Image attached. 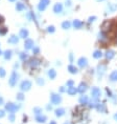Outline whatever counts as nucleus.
Segmentation results:
<instances>
[{"mask_svg":"<svg viewBox=\"0 0 117 124\" xmlns=\"http://www.w3.org/2000/svg\"><path fill=\"white\" fill-rule=\"evenodd\" d=\"M78 66H79V67L84 68V67H86V66H87V64H88V60L86 59V58L82 57V58H79V59H78Z\"/></svg>","mask_w":117,"mask_h":124,"instance_id":"nucleus-8","label":"nucleus"},{"mask_svg":"<svg viewBox=\"0 0 117 124\" xmlns=\"http://www.w3.org/2000/svg\"><path fill=\"white\" fill-rule=\"evenodd\" d=\"M60 91L63 93V92H65V88H64V87H61V89H60Z\"/></svg>","mask_w":117,"mask_h":124,"instance_id":"nucleus-46","label":"nucleus"},{"mask_svg":"<svg viewBox=\"0 0 117 124\" xmlns=\"http://www.w3.org/2000/svg\"><path fill=\"white\" fill-rule=\"evenodd\" d=\"M66 5H68V6H70V5H71V2H67V3H66Z\"/></svg>","mask_w":117,"mask_h":124,"instance_id":"nucleus-47","label":"nucleus"},{"mask_svg":"<svg viewBox=\"0 0 117 124\" xmlns=\"http://www.w3.org/2000/svg\"><path fill=\"white\" fill-rule=\"evenodd\" d=\"M47 120V118H46V116H44V115H38L36 117V121L37 122H39V123H44L45 121Z\"/></svg>","mask_w":117,"mask_h":124,"instance_id":"nucleus-11","label":"nucleus"},{"mask_svg":"<svg viewBox=\"0 0 117 124\" xmlns=\"http://www.w3.org/2000/svg\"><path fill=\"white\" fill-rule=\"evenodd\" d=\"M102 53L100 51H95L94 54H93V57L96 58V59H98V58H102Z\"/></svg>","mask_w":117,"mask_h":124,"instance_id":"nucleus-30","label":"nucleus"},{"mask_svg":"<svg viewBox=\"0 0 117 124\" xmlns=\"http://www.w3.org/2000/svg\"><path fill=\"white\" fill-rule=\"evenodd\" d=\"M9 1H10V2H15L16 0H9Z\"/></svg>","mask_w":117,"mask_h":124,"instance_id":"nucleus-50","label":"nucleus"},{"mask_svg":"<svg viewBox=\"0 0 117 124\" xmlns=\"http://www.w3.org/2000/svg\"><path fill=\"white\" fill-rule=\"evenodd\" d=\"M115 57V52L114 51H107V53H106V58H107L108 60H111L113 59V58Z\"/></svg>","mask_w":117,"mask_h":124,"instance_id":"nucleus-13","label":"nucleus"},{"mask_svg":"<svg viewBox=\"0 0 117 124\" xmlns=\"http://www.w3.org/2000/svg\"><path fill=\"white\" fill-rule=\"evenodd\" d=\"M37 82H38L39 85H44L45 84V81L43 80V78H38L37 79Z\"/></svg>","mask_w":117,"mask_h":124,"instance_id":"nucleus-33","label":"nucleus"},{"mask_svg":"<svg viewBox=\"0 0 117 124\" xmlns=\"http://www.w3.org/2000/svg\"><path fill=\"white\" fill-rule=\"evenodd\" d=\"M98 104V102H97V100L96 99H92L91 101H90V104H89V106L91 107H96V105Z\"/></svg>","mask_w":117,"mask_h":124,"instance_id":"nucleus-29","label":"nucleus"},{"mask_svg":"<svg viewBox=\"0 0 117 124\" xmlns=\"http://www.w3.org/2000/svg\"><path fill=\"white\" fill-rule=\"evenodd\" d=\"M95 19H96V17H95V16H92V17H90V18H89V20H88V22H89V23H91V22H93V21H94Z\"/></svg>","mask_w":117,"mask_h":124,"instance_id":"nucleus-39","label":"nucleus"},{"mask_svg":"<svg viewBox=\"0 0 117 124\" xmlns=\"http://www.w3.org/2000/svg\"><path fill=\"white\" fill-rule=\"evenodd\" d=\"M70 26H71V23L69 21H64L62 23V27L64 30H68V28H70Z\"/></svg>","mask_w":117,"mask_h":124,"instance_id":"nucleus-27","label":"nucleus"},{"mask_svg":"<svg viewBox=\"0 0 117 124\" xmlns=\"http://www.w3.org/2000/svg\"><path fill=\"white\" fill-rule=\"evenodd\" d=\"M63 11V5L61 3H57L54 6V12L55 13V14H58V13H61Z\"/></svg>","mask_w":117,"mask_h":124,"instance_id":"nucleus-12","label":"nucleus"},{"mask_svg":"<svg viewBox=\"0 0 117 124\" xmlns=\"http://www.w3.org/2000/svg\"><path fill=\"white\" fill-rule=\"evenodd\" d=\"M50 3L49 0H40V3L38 5V10L40 12H42V11H44L45 9L47 7V5Z\"/></svg>","mask_w":117,"mask_h":124,"instance_id":"nucleus-3","label":"nucleus"},{"mask_svg":"<svg viewBox=\"0 0 117 124\" xmlns=\"http://www.w3.org/2000/svg\"><path fill=\"white\" fill-rule=\"evenodd\" d=\"M54 31H55V28H54V25H50L47 27V32L50 34H52V33H54Z\"/></svg>","mask_w":117,"mask_h":124,"instance_id":"nucleus-32","label":"nucleus"},{"mask_svg":"<svg viewBox=\"0 0 117 124\" xmlns=\"http://www.w3.org/2000/svg\"><path fill=\"white\" fill-rule=\"evenodd\" d=\"M40 63H41V62H40L39 59H31L30 62H29V65H30V67L36 68V67H38L40 65Z\"/></svg>","mask_w":117,"mask_h":124,"instance_id":"nucleus-9","label":"nucleus"},{"mask_svg":"<svg viewBox=\"0 0 117 124\" xmlns=\"http://www.w3.org/2000/svg\"><path fill=\"white\" fill-rule=\"evenodd\" d=\"M2 104H3V98L0 97V105H2Z\"/></svg>","mask_w":117,"mask_h":124,"instance_id":"nucleus-43","label":"nucleus"},{"mask_svg":"<svg viewBox=\"0 0 117 124\" xmlns=\"http://www.w3.org/2000/svg\"><path fill=\"white\" fill-rule=\"evenodd\" d=\"M50 99H51V102L54 104H60L61 101H62V98H61V96H58L57 94H51V97H50Z\"/></svg>","mask_w":117,"mask_h":124,"instance_id":"nucleus-6","label":"nucleus"},{"mask_svg":"<svg viewBox=\"0 0 117 124\" xmlns=\"http://www.w3.org/2000/svg\"><path fill=\"white\" fill-rule=\"evenodd\" d=\"M16 9H17V11H23V10H25V5L23 3H21V2H17Z\"/></svg>","mask_w":117,"mask_h":124,"instance_id":"nucleus-26","label":"nucleus"},{"mask_svg":"<svg viewBox=\"0 0 117 124\" xmlns=\"http://www.w3.org/2000/svg\"><path fill=\"white\" fill-rule=\"evenodd\" d=\"M18 41H19V39H18V37H17V36H15V35L10 36V38H9V43L17 44V43H18Z\"/></svg>","mask_w":117,"mask_h":124,"instance_id":"nucleus-16","label":"nucleus"},{"mask_svg":"<svg viewBox=\"0 0 117 124\" xmlns=\"http://www.w3.org/2000/svg\"><path fill=\"white\" fill-rule=\"evenodd\" d=\"M5 108H6V110H9L10 113H15L19 107L14 103H7L6 105H5Z\"/></svg>","mask_w":117,"mask_h":124,"instance_id":"nucleus-7","label":"nucleus"},{"mask_svg":"<svg viewBox=\"0 0 117 124\" xmlns=\"http://www.w3.org/2000/svg\"><path fill=\"white\" fill-rule=\"evenodd\" d=\"M96 108H97L98 112H102V113L106 112V107H105V105H103L102 103H98L96 105Z\"/></svg>","mask_w":117,"mask_h":124,"instance_id":"nucleus-25","label":"nucleus"},{"mask_svg":"<svg viewBox=\"0 0 117 124\" xmlns=\"http://www.w3.org/2000/svg\"><path fill=\"white\" fill-rule=\"evenodd\" d=\"M3 56H4V58H5L6 60H10V58H12V51H10V49L5 51L4 54H3Z\"/></svg>","mask_w":117,"mask_h":124,"instance_id":"nucleus-24","label":"nucleus"},{"mask_svg":"<svg viewBox=\"0 0 117 124\" xmlns=\"http://www.w3.org/2000/svg\"><path fill=\"white\" fill-rule=\"evenodd\" d=\"M79 103L81 104H83V105H85V104H87L88 103V97L87 96H82L81 98H79Z\"/></svg>","mask_w":117,"mask_h":124,"instance_id":"nucleus-23","label":"nucleus"},{"mask_svg":"<svg viewBox=\"0 0 117 124\" xmlns=\"http://www.w3.org/2000/svg\"><path fill=\"white\" fill-rule=\"evenodd\" d=\"M27 36H28V31L26 30V28H22V30L20 31V37L25 39V38H27Z\"/></svg>","mask_w":117,"mask_h":124,"instance_id":"nucleus-17","label":"nucleus"},{"mask_svg":"<svg viewBox=\"0 0 117 124\" xmlns=\"http://www.w3.org/2000/svg\"><path fill=\"white\" fill-rule=\"evenodd\" d=\"M17 99H18V100H20V101H22V100L24 99V95L21 94V93H20V94H18V95H17Z\"/></svg>","mask_w":117,"mask_h":124,"instance_id":"nucleus-37","label":"nucleus"},{"mask_svg":"<svg viewBox=\"0 0 117 124\" xmlns=\"http://www.w3.org/2000/svg\"><path fill=\"white\" fill-rule=\"evenodd\" d=\"M97 2H100V1H103V0H96Z\"/></svg>","mask_w":117,"mask_h":124,"instance_id":"nucleus-51","label":"nucleus"},{"mask_svg":"<svg viewBox=\"0 0 117 124\" xmlns=\"http://www.w3.org/2000/svg\"><path fill=\"white\" fill-rule=\"evenodd\" d=\"M9 120L10 121V122H14V121H15V116L13 115V114L9 115Z\"/></svg>","mask_w":117,"mask_h":124,"instance_id":"nucleus-38","label":"nucleus"},{"mask_svg":"<svg viewBox=\"0 0 117 124\" xmlns=\"http://www.w3.org/2000/svg\"><path fill=\"white\" fill-rule=\"evenodd\" d=\"M65 124H70V123H65Z\"/></svg>","mask_w":117,"mask_h":124,"instance_id":"nucleus-53","label":"nucleus"},{"mask_svg":"<svg viewBox=\"0 0 117 124\" xmlns=\"http://www.w3.org/2000/svg\"><path fill=\"white\" fill-rule=\"evenodd\" d=\"M24 47L26 49H33V47H34V41L31 40V39H27V40L25 41V43H24Z\"/></svg>","mask_w":117,"mask_h":124,"instance_id":"nucleus-10","label":"nucleus"},{"mask_svg":"<svg viewBox=\"0 0 117 124\" xmlns=\"http://www.w3.org/2000/svg\"><path fill=\"white\" fill-rule=\"evenodd\" d=\"M86 91H87V85H86V84H85V83H81V84H79V86H78V93L84 94Z\"/></svg>","mask_w":117,"mask_h":124,"instance_id":"nucleus-14","label":"nucleus"},{"mask_svg":"<svg viewBox=\"0 0 117 124\" xmlns=\"http://www.w3.org/2000/svg\"><path fill=\"white\" fill-rule=\"evenodd\" d=\"M72 59H73V55L70 54V61H72Z\"/></svg>","mask_w":117,"mask_h":124,"instance_id":"nucleus-45","label":"nucleus"},{"mask_svg":"<svg viewBox=\"0 0 117 124\" xmlns=\"http://www.w3.org/2000/svg\"><path fill=\"white\" fill-rule=\"evenodd\" d=\"M68 70H69V73H71V74H76V73H78L76 67L73 66V65H69V66H68Z\"/></svg>","mask_w":117,"mask_h":124,"instance_id":"nucleus-28","label":"nucleus"},{"mask_svg":"<svg viewBox=\"0 0 117 124\" xmlns=\"http://www.w3.org/2000/svg\"><path fill=\"white\" fill-rule=\"evenodd\" d=\"M17 80H18V74L16 72H13L12 75H10V78L9 80V83L10 86H15L16 83H17Z\"/></svg>","mask_w":117,"mask_h":124,"instance_id":"nucleus-2","label":"nucleus"},{"mask_svg":"<svg viewBox=\"0 0 117 124\" xmlns=\"http://www.w3.org/2000/svg\"><path fill=\"white\" fill-rule=\"evenodd\" d=\"M2 54V52H1V49H0V55H1Z\"/></svg>","mask_w":117,"mask_h":124,"instance_id":"nucleus-52","label":"nucleus"},{"mask_svg":"<svg viewBox=\"0 0 117 124\" xmlns=\"http://www.w3.org/2000/svg\"><path fill=\"white\" fill-rule=\"evenodd\" d=\"M65 115V109L64 108H58L55 109V116L57 117H62V116Z\"/></svg>","mask_w":117,"mask_h":124,"instance_id":"nucleus-18","label":"nucleus"},{"mask_svg":"<svg viewBox=\"0 0 117 124\" xmlns=\"http://www.w3.org/2000/svg\"><path fill=\"white\" fill-rule=\"evenodd\" d=\"M114 119H115V120H116V121H117V114H116V115H115V116H114Z\"/></svg>","mask_w":117,"mask_h":124,"instance_id":"nucleus-48","label":"nucleus"},{"mask_svg":"<svg viewBox=\"0 0 117 124\" xmlns=\"http://www.w3.org/2000/svg\"><path fill=\"white\" fill-rule=\"evenodd\" d=\"M49 124H57V123H55V122H54V121H51V122H50Z\"/></svg>","mask_w":117,"mask_h":124,"instance_id":"nucleus-49","label":"nucleus"},{"mask_svg":"<svg viewBox=\"0 0 117 124\" xmlns=\"http://www.w3.org/2000/svg\"><path fill=\"white\" fill-rule=\"evenodd\" d=\"M6 32H7V28L6 27L0 28V35H5V34H6Z\"/></svg>","mask_w":117,"mask_h":124,"instance_id":"nucleus-35","label":"nucleus"},{"mask_svg":"<svg viewBox=\"0 0 117 124\" xmlns=\"http://www.w3.org/2000/svg\"><path fill=\"white\" fill-rule=\"evenodd\" d=\"M4 115H5V113H4V110H0V118H2V117H4Z\"/></svg>","mask_w":117,"mask_h":124,"instance_id":"nucleus-42","label":"nucleus"},{"mask_svg":"<svg viewBox=\"0 0 117 124\" xmlns=\"http://www.w3.org/2000/svg\"><path fill=\"white\" fill-rule=\"evenodd\" d=\"M100 95H102V93H100V89L97 88V87H93L91 89V96H92V99H98L100 97Z\"/></svg>","mask_w":117,"mask_h":124,"instance_id":"nucleus-4","label":"nucleus"},{"mask_svg":"<svg viewBox=\"0 0 117 124\" xmlns=\"http://www.w3.org/2000/svg\"><path fill=\"white\" fill-rule=\"evenodd\" d=\"M34 114H36L37 116H38V115H41V114H42V109L40 108V107H34Z\"/></svg>","mask_w":117,"mask_h":124,"instance_id":"nucleus-31","label":"nucleus"},{"mask_svg":"<svg viewBox=\"0 0 117 124\" xmlns=\"http://www.w3.org/2000/svg\"><path fill=\"white\" fill-rule=\"evenodd\" d=\"M76 92H78V89L74 87V86H69L68 89H67V93L69 95H75Z\"/></svg>","mask_w":117,"mask_h":124,"instance_id":"nucleus-20","label":"nucleus"},{"mask_svg":"<svg viewBox=\"0 0 117 124\" xmlns=\"http://www.w3.org/2000/svg\"><path fill=\"white\" fill-rule=\"evenodd\" d=\"M73 81L72 80H69V81H67V86H73Z\"/></svg>","mask_w":117,"mask_h":124,"instance_id":"nucleus-41","label":"nucleus"},{"mask_svg":"<svg viewBox=\"0 0 117 124\" xmlns=\"http://www.w3.org/2000/svg\"><path fill=\"white\" fill-rule=\"evenodd\" d=\"M0 77L1 78L5 77V70H4V68H2V67H0Z\"/></svg>","mask_w":117,"mask_h":124,"instance_id":"nucleus-36","label":"nucleus"},{"mask_svg":"<svg viewBox=\"0 0 117 124\" xmlns=\"http://www.w3.org/2000/svg\"><path fill=\"white\" fill-rule=\"evenodd\" d=\"M110 80L112 81V82H115V81H117V70H114V72L110 75Z\"/></svg>","mask_w":117,"mask_h":124,"instance_id":"nucleus-22","label":"nucleus"},{"mask_svg":"<svg viewBox=\"0 0 117 124\" xmlns=\"http://www.w3.org/2000/svg\"><path fill=\"white\" fill-rule=\"evenodd\" d=\"M21 91H23V92H27L30 89L31 87V82L29 80H24L22 83H21Z\"/></svg>","mask_w":117,"mask_h":124,"instance_id":"nucleus-1","label":"nucleus"},{"mask_svg":"<svg viewBox=\"0 0 117 124\" xmlns=\"http://www.w3.org/2000/svg\"><path fill=\"white\" fill-rule=\"evenodd\" d=\"M97 70H98V76H99V77H102V75L105 74V70H106V66L105 65H98Z\"/></svg>","mask_w":117,"mask_h":124,"instance_id":"nucleus-15","label":"nucleus"},{"mask_svg":"<svg viewBox=\"0 0 117 124\" xmlns=\"http://www.w3.org/2000/svg\"><path fill=\"white\" fill-rule=\"evenodd\" d=\"M3 22V17L2 16H0V23H2Z\"/></svg>","mask_w":117,"mask_h":124,"instance_id":"nucleus-44","label":"nucleus"},{"mask_svg":"<svg viewBox=\"0 0 117 124\" xmlns=\"http://www.w3.org/2000/svg\"><path fill=\"white\" fill-rule=\"evenodd\" d=\"M48 76L50 79H54L55 77H57V72L54 70V68H51V70H48Z\"/></svg>","mask_w":117,"mask_h":124,"instance_id":"nucleus-21","label":"nucleus"},{"mask_svg":"<svg viewBox=\"0 0 117 124\" xmlns=\"http://www.w3.org/2000/svg\"><path fill=\"white\" fill-rule=\"evenodd\" d=\"M20 59L24 61L25 59H27V55H26L25 53H21V54H20Z\"/></svg>","mask_w":117,"mask_h":124,"instance_id":"nucleus-34","label":"nucleus"},{"mask_svg":"<svg viewBox=\"0 0 117 124\" xmlns=\"http://www.w3.org/2000/svg\"><path fill=\"white\" fill-rule=\"evenodd\" d=\"M83 25H84V23L82 22V21H79V20H74L73 21V26L75 28H81Z\"/></svg>","mask_w":117,"mask_h":124,"instance_id":"nucleus-19","label":"nucleus"},{"mask_svg":"<svg viewBox=\"0 0 117 124\" xmlns=\"http://www.w3.org/2000/svg\"><path fill=\"white\" fill-rule=\"evenodd\" d=\"M39 47H33V52H34V54H38L39 53Z\"/></svg>","mask_w":117,"mask_h":124,"instance_id":"nucleus-40","label":"nucleus"},{"mask_svg":"<svg viewBox=\"0 0 117 124\" xmlns=\"http://www.w3.org/2000/svg\"><path fill=\"white\" fill-rule=\"evenodd\" d=\"M111 25H112V22L111 21H105L102 25V33H107L111 30Z\"/></svg>","mask_w":117,"mask_h":124,"instance_id":"nucleus-5","label":"nucleus"}]
</instances>
